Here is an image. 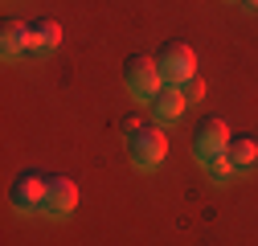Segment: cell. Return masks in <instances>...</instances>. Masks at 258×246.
I'll return each instance as SVG.
<instances>
[{
	"mask_svg": "<svg viewBox=\"0 0 258 246\" xmlns=\"http://www.w3.org/2000/svg\"><path fill=\"white\" fill-rule=\"evenodd\" d=\"M123 86H127V95L136 103H152L168 82H164V74H160V66L152 57H132L127 70H123Z\"/></svg>",
	"mask_w": 258,
	"mask_h": 246,
	"instance_id": "obj_1",
	"label": "cell"
},
{
	"mask_svg": "<svg viewBox=\"0 0 258 246\" xmlns=\"http://www.w3.org/2000/svg\"><path fill=\"white\" fill-rule=\"evenodd\" d=\"M127 156L136 168H160L168 156V140L160 132V123H144L136 136H127Z\"/></svg>",
	"mask_w": 258,
	"mask_h": 246,
	"instance_id": "obj_2",
	"label": "cell"
},
{
	"mask_svg": "<svg viewBox=\"0 0 258 246\" xmlns=\"http://www.w3.org/2000/svg\"><path fill=\"white\" fill-rule=\"evenodd\" d=\"M45 180H49V176H41V172H33V168H25V172L13 176V184H9V205L21 213V218H29V213H41Z\"/></svg>",
	"mask_w": 258,
	"mask_h": 246,
	"instance_id": "obj_3",
	"label": "cell"
},
{
	"mask_svg": "<svg viewBox=\"0 0 258 246\" xmlns=\"http://www.w3.org/2000/svg\"><path fill=\"white\" fill-rule=\"evenodd\" d=\"M156 66H160V74H164L168 86H180V82H188L192 74H197V53H192V45H184V41H168L164 49H160Z\"/></svg>",
	"mask_w": 258,
	"mask_h": 246,
	"instance_id": "obj_4",
	"label": "cell"
},
{
	"mask_svg": "<svg viewBox=\"0 0 258 246\" xmlns=\"http://www.w3.org/2000/svg\"><path fill=\"white\" fill-rule=\"evenodd\" d=\"M225 148H230V123L225 119H205L192 132V156L201 164H213L217 156H225Z\"/></svg>",
	"mask_w": 258,
	"mask_h": 246,
	"instance_id": "obj_5",
	"label": "cell"
},
{
	"mask_svg": "<svg viewBox=\"0 0 258 246\" xmlns=\"http://www.w3.org/2000/svg\"><path fill=\"white\" fill-rule=\"evenodd\" d=\"M74 205H78V184L70 176H49L45 180V197H41V213L57 222V218H70Z\"/></svg>",
	"mask_w": 258,
	"mask_h": 246,
	"instance_id": "obj_6",
	"label": "cell"
},
{
	"mask_svg": "<svg viewBox=\"0 0 258 246\" xmlns=\"http://www.w3.org/2000/svg\"><path fill=\"white\" fill-rule=\"evenodd\" d=\"M0 53H5L9 61L25 57V53H33V25H25V21H9V25H5V33H0Z\"/></svg>",
	"mask_w": 258,
	"mask_h": 246,
	"instance_id": "obj_7",
	"label": "cell"
},
{
	"mask_svg": "<svg viewBox=\"0 0 258 246\" xmlns=\"http://www.w3.org/2000/svg\"><path fill=\"white\" fill-rule=\"evenodd\" d=\"M180 115H184V95H180V86H164V90L152 99V119H156V123H176Z\"/></svg>",
	"mask_w": 258,
	"mask_h": 246,
	"instance_id": "obj_8",
	"label": "cell"
},
{
	"mask_svg": "<svg viewBox=\"0 0 258 246\" xmlns=\"http://www.w3.org/2000/svg\"><path fill=\"white\" fill-rule=\"evenodd\" d=\"M225 156H230L234 172H250V168L258 164V144H254L250 136H242V140H230V148H225Z\"/></svg>",
	"mask_w": 258,
	"mask_h": 246,
	"instance_id": "obj_9",
	"label": "cell"
},
{
	"mask_svg": "<svg viewBox=\"0 0 258 246\" xmlns=\"http://www.w3.org/2000/svg\"><path fill=\"white\" fill-rule=\"evenodd\" d=\"M61 45V25L57 21H33V53L45 57Z\"/></svg>",
	"mask_w": 258,
	"mask_h": 246,
	"instance_id": "obj_10",
	"label": "cell"
},
{
	"mask_svg": "<svg viewBox=\"0 0 258 246\" xmlns=\"http://www.w3.org/2000/svg\"><path fill=\"white\" fill-rule=\"evenodd\" d=\"M205 176H209L213 184H225V180L234 176V164H230V156H217L213 164H205Z\"/></svg>",
	"mask_w": 258,
	"mask_h": 246,
	"instance_id": "obj_11",
	"label": "cell"
},
{
	"mask_svg": "<svg viewBox=\"0 0 258 246\" xmlns=\"http://www.w3.org/2000/svg\"><path fill=\"white\" fill-rule=\"evenodd\" d=\"M180 95H184V103H201V99H205V82L192 74L188 82H180Z\"/></svg>",
	"mask_w": 258,
	"mask_h": 246,
	"instance_id": "obj_12",
	"label": "cell"
},
{
	"mask_svg": "<svg viewBox=\"0 0 258 246\" xmlns=\"http://www.w3.org/2000/svg\"><path fill=\"white\" fill-rule=\"evenodd\" d=\"M140 128H144V123H140V119H123V123H119V132H123V136H136Z\"/></svg>",
	"mask_w": 258,
	"mask_h": 246,
	"instance_id": "obj_13",
	"label": "cell"
},
{
	"mask_svg": "<svg viewBox=\"0 0 258 246\" xmlns=\"http://www.w3.org/2000/svg\"><path fill=\"white\" fill-rule=\"evenodd\" d=\"M238 5H242L246 13H258V0H238Z\"/></svg>",
	"mask_w": 258,
	"mask_h": 246,
	"instance_id": "obj_14",
	"label": "cell"
}]
</instances>
